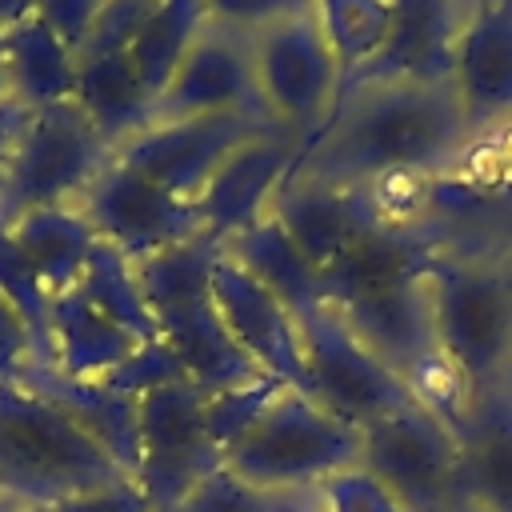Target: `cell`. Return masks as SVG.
<instances>
[{"label": "cell", "mask_w": 512, "mask_h": 512, "mask_svg": "<svg viewBox=\"0 0 512 512\" xmlns=\"http://www.w3.org/2000/svg\"><path fill=\"white\" fill-rule=\"evenodd\" d=\"M176 512H324L320 488H292V492H268L240 476H232L224 464L204 476Z\"/></svg>", "instance_id": "obj_28"}, {"label": "cell", "mask_w": 512, "mask_h": 512, "mask_svg": "<svg viewBox=\"0 0 512 512\" xmlns=\"http://www.w3.org/2000/svg\"><path fill=\"white\" fill-rule=\"evenodd\" d=\"M272 216L284 224L292 244L324 272L372 224L396 216V208L380 188H348V184L284 176L272 200Z\"/></svg>", "instance_id": "obj_17"}, {"label": "cell", "mask_w": 512, "mask_h": 512, "mask_svg": "<svg viewBox=\"0 0 512 512\" xmlns=\"http://www.w3.org/2000/svg\"><path fill=\"white\" fill-rule=\"evenodd\" d=\"M360 464V428L320 408L300 388H280L256 420L224 448V468L256 488H320Z\"/></svg>", "instance_id": "obj_6"}, {"label": "cell", "mask_w": 512, "mask_h": 512, "mask_svg": "<svg viewBox=\"0 0 512 512\" xmlns=\"http://www.w3.org/2000/svg\"><path fill=\"white\" fill-rule=\"evenodd\" d=\"M424 292L436 352L464 396L512 384V240H448Z\"/></svg>", "instance_id": "obj_2"}, {"label": "cell", "mask_w": 512, "mask_h": 512, "mask_svg": "<svg viewBox=\"0 0 512 512\" xmlns=\"http://www.w3.org/2000/svg\"><path fill=\"white\" fill-rule=\"evenodd\" d=\"M152 340L160 336L132 260L100 240L80 280L48 300L52 372L68 380H108Z\"/></svg>", "instance_id": "obj_5"}, {"label": "cell", "mask_w": 512, "mask_h": 512, "mask_svg": "<svg viewBox=\"0 0 512 512\" xmlns=\"http://www.w3.org/2000/svg\"><path fill=\"white\" fill-rule=\"evenodd\" d=\"M312 12L344 68V80H348L384 44L392 0H312Z\"/></svg>", "instance_id": "obj_27"}, {"label": "cell", "mask_w": 512, "mask_h": 512, "mask_svg": "<svg viewBox=\"0 0 512 512\" xmlns=\"http://www.w3.org/2000/svg\"><path fill=\"white\" fill-rule=\"evenodd\" d=\"M28 112H32V108H24L20 100H4V104H0V176H4L8 152H12V144H16V136H20L24 120H28Z\"/></svg>", "instance_id": "obj_35"}, {"label": "cell", "mask_w": 512, "mask_h": 512, "mask_svg": "<svg viewBox=\"0 0 512 512\" xmlns=\"http://www.w3.org/2000/svg\"><path fill=\"white\" fill-rule=\"evenodd\" d=\"M0 64L12 100L24 108H48L76 96V52L40 16H28L4 32Z\"/></svg>", "instance_id": "obj_25"}, {"label": "cell", "mask_w": 512, "mask_h": 512, "mask_svg": "<svg viewBox=\"0 0 512 512\" xmlns=\"http://www.w3.org/2000/svg\"><path fill=\"white\" fill-rule=\"evenodd\" d=\"M224 252L236 264H244L272 296H280L296 320L312 316L324 304L320 268L292 244V236L284 232V224L272 212L260 216L256 224L240 228L236 236H228L224 240Z\"/></svg>", "instance_id": "obj_22"}, {"label": "cell", "mask_w": 512, "mask_h": 512, "mask_svg": "<svg viewBox=\"0 0 512 512\" xmlns=\"http://www.w3.org/2000/svg\"><path fill=\"white\" fill-rule=\"evenodd\" d=\"M112 156V144L76 100L32 108L0 176V220H16L32 208L80 204Z\"/></svg>", "instance_id": "obj_7"}, {"label": "cell", "mask_w": 512, "mask_h": 512, "mask_svg": "<svg viewBox=\"0 0 512 512\" xmlns=\"http://www.w3.org/2000/svg\"><path fill=\"white\" fill-rule=\"evenodd\" d=\"M4 100H12V92H8V76H4V64H0V104Z\"/></svg>", "instance_id": "obj_37"}, {"label": "cell", "mask_w": 512, "mask_h": 512, "mask_svg": "<svg viewBox=\"0 0 512 512\" xmlns=\"http://www.w3.org/2000/svg\"><path fill=\"white\" fill-rule=\"evenodd\" d=\"M296 156H300V144L288 132H280V128L244 140L212 172V180L196 196L200 228L208 236H216V240H228L240 228H248L260 216H268L284 176L296 164Z\"/></svg>", "instance_id": "obj_19"}, {"label": "cell", "mask_w": 512, "mask_h": 512, "mask_svg": "<svg viewBox=\"0 0 512 512\" xmlns=\"http://www.w3.org/2000/svg\"><path fill=\"white\" fill-rule=\"evenodd\" d=\"M204 24H208L204 0H152L128 44V60L140 84L152 92V100H160V92L168 88L172 72L180 68L184 52L204 32Z\"/></svg>", "instance_id": "obj_26"}, {"label": "cell", "mask_w": 512, "mask_h": 512, "mask_svg": "<svg viewBox=\"0 0 512 512\" xmlns=\"http://www.w3.org/2000/svg\"><path fill=\"white\" fill-rule=\"evenodd\" d=\"M272 132L264 116H180V120H152L144 132L124 140L116 148V160L144 172L160 188H168L180 200H192L204 192L212 172L252 136Z\"/></svg>", "instance_id": "obj_13"}, {"label": "cell", "mask_w": 512, "mask_h": 512, "mask_svg": "<svg viewBox=\"0 0 512 512\" xmlns=\"http://www.w3.org/2000/svg\"><path fill=\"white\" fill-rule=\"evenodd\" d=\"M108 0H36V16L72 48L80 52L84 40L92 36L96 20L104 16Z\"/></svg>", "instance_id": "obj_32"}, {"label": "cell", "mask_w": 512, "mask_h": 512, "mask_svg": "<svg viewBox=\"0 0 512 512\" xmlns=\"http://www.w3.org/2000/svg\"><path fill=\"white\" fill-rule=\"evenodd\" d=\"M224 256V240L200 232L136 268L140 296L156 320L160 344L180 360L184 376L204 392H232L264 380L256 360L232 340L212 300V268Z\"/></svg>", "instance_id": "obj_3"}, {"label": "cell", "mask_w": 512, "mask_h": 512, "mask_svg": "<svg viewBox=\"0 0 512 512\" xmlns=\"http://www.w3.org/2000/svg\"><path fill=\"white\" fill-rule=\"evenodd\" d=\"M320 496H324V512H404L388 496V488L360 464L328 476L320 484Z\"/></svg>", "instance_id": "obj_29"}, {"label": "cell", "mask_w": 512, "mask_h": 512, "mask_svg": "<svg viewBox=\"0 0 512 512\" xmlns=\"http://www.w3.org/2000/svg\"><path fill=\"white\" fill-rule=\"evenodd\" d=\"M112 480L132 476L80 420L28 384H0V492L16 508H52Z\"/></svg>", "instance_id": "obj_4"}, {"label": "cell", "mask_w": 512, "mask_h": 512, "mask_svg": "<svg viewBox=\"0 0 512 512\" xmlns=\"http://www.w3.org/2000/svg\"><path fill=\"white\" fill-rule=\"evenodd\" d=\"M480 152L452 80H368L340 92L328 124L300 148L288 176L348 188H400L452 176Z\"/></svg>", "instance_id": "obj_1"}, {"label": "cell", "mask_w": 512, "mask_h": 512, "mask_svg": "<svg viewBox=\"0 0 512 512\" xmlns=\"http://www.w3.org/2000/svg\"><path fill=\"white\" fill-rule=\"evenodd\" d=\"M212 300L232 332V340L256 360V368L288 388L308 384L304 376V336L300 320L288 312L280 296H272L244 264H236L228 252L212 268Z\"/></svg>", "instance_id": "obj_16"}, {"label": "cell", "mask_w": 512, "mask_h": 512, "mask_svg": "<svg viewBox=\"0 0 512 512\" xmlns=\"http://www.w3.org/2000/svg\"><path fill=\"white\" fill-rule=\"evenodd\" d=\"M264 116L252 68V36L208 20L156 100V120L180 116ZM268 120V116H264ZM272 124V120H268Z\"/></svg>", "instance_id": "obj_15"}, {"label": "cell", "mask_w": 512, "mask_h": 512, "mask_svg": "<svg viewBox=\"0 0 512 512\" xmlns=\"http://www.w3.org/2000/svg\"><path fill=\"white\" fill-rule=\"evenodd\" d=\"M0 44H4V32H0Z\"/></svg>", "instance_id": "obj_40"}, {"label": "cell", "mask_w": 512, "mask_h": 512, "mask_svg": "<svg viewBox=\"0 0 512 512\" xmlns=\"http://www.w3.org/2000/svg\"><path fill=\"white\" fill-rule=\"evenodd\" d=\"M16 384L36 388L40 396L56 400L72 420H80L132 476L136 472V396L116 392L104 380H68L52 368H28Z\"/></svg>", "instance_id": "obj_24"}, {"label": "cell", "mask_w": 512, "mask_h": 512, "mask_svg": "<svg viewBox=\"0 0 512 512\" xmlns=\"http://www.w3.org/2000/svg\"><path fill=\"white\" fill-rule=\"evenodd\" d=\"M12 512H52V508H44V504H20V508H12Z\"/></svg>", "instance_id": "obj_38"}, {"label": "cell", "mask_w": 512, "mask_h": 512, "mask_svg": "<svg viewBox=\"0 0 512 512\" xmlns=\"http://www.w3.org/2000/svg\"><path fill=\"white\" fill-rule=\"evenodd\" d=\"M456 440L468 512H512V384L472 396Z\"/></svg>", "instance_id": "obj_20"}, {"label": "cell", "mask_w": 512, "mask_h": 512, "mask_svg": "<svg viewBox=\"0 0 512 512\" xmlns=\"http://www.w3.org/2000/svg\"><path fill=\"white\" fill-rule=\"evenodd\" d=\"M4 224H8V236L24 260V268L44 288L48 300L80 280L92 248L100 244L92 224L84 220V212L76 204L32 208V212H20L16 220H4Z\"/></svg>", "instance_id": "obj_21"}, {"label": "cell", "mask_w": 512, "mask_h": 512, "mask_svg": "<svg viewBox=\"0 0 512 512\" xmlns=\"http://www.w3.org/2000/svg\"><path fill=\"white\" fill-rule=\"evenodd\" d=\"M204 8H208V20L252 36L268 24H276V20L312 12V0H204Z\"/></svg>", "instance_id": "obj_30"}, {"label": "cell", "mask_w": 512, "mask_h": 512, "mask_svg": "<svg viewBox=\"0 0 512 512\" xmlns=\"http://www.w3.org/2000/svg\"><path fill=\"white\" fill-rule=\"evenodd\" d=\"M4 508H12V500H8L4 492H0V512H4Z\"/></svg>", "instance_id": "obj_39"}, {"label": "cell", "mask_w": 512, "mask_h": 512, "mask_svg": "<svg viewBox=\"0 0 512 512\" xmlns=\"http://www.w3.org/2000/svg\"><path fill=\"white\" fill-rule=\"evenodd\" d=\"M148 8H152V0H108L104 16L96 20V28L84 40V48L76 52V60L104 56V52H128V44H132V36H136V28H140Z\"/></svg>", "instance_id": "obj_31"}, {"label": "cell", "mask_w": 512, "mask_h": 512, "mask_svg": "<svg viewBox=\"0 0 512 512\" xmlns=\"http://www.w3.org/2000/svg\"><path fill=\"white\" fill-rule=\"evenodd\" d=\"M468 4L472 0H392L384 44L364 68H356L344 80V88L368 80H416V84L452 80V60Z\"/></svg>", "instance_id": "obj_18"}, {"label": "cell", "mask_w": 512, "mask_h": 512, "mask_svg": "<svg viewBox=\"0 0 512 512\" xmlns=\"http://www.w3.org/2000/svg\"><path fill=\"white\" fill-rule=\"evenodd\" d=\"M208 396L196 380L176 376L136 396V488L152 512H176L180 500L212 476L224 456L208 428Z\"/></svg>", "instance_id": "obj_9"}, {"label": "cell", "mask_w": 512, "mask_h": 512, "mask_svg": "<svg viewBox=\"0 0 512 512\" xmlns=\"http://www.w3.org/2000/svg\"><path fill=\"white\" fill-rule=\"evenodd\" d=\"M32 364V336L20 312L0 296V384H16Z\"/></svg>", "instance_id": "obj_34"}, {"label": "cell", "mask_w": 512, "mask_h": 512, "mask_svg": "<svg viewBox=\"0 0 512 512\" xmlns=\"http://www.w3.org/2000/svg\"><path fill=\"white\" fill-rule=\"evenodd\" d=\"M84 220L92 224L96 240L128 256L132 264L160 256L192 236H200V212L192 200L172 196L144 172L128 168L112 156V164L88 184V192L76 204Z\"/></svg>", "instance_id": "obj_12"}, {"label": "cell", "mask_w": 512, "mask_h": 512, "mask_svg": "<svg viewBox=\"0 0 512 512\" xmlns=\"http://www.w3.org/2000/svg\"><path fill=\"white\" fill-rule=\"evenodd\" d=\"M84 116L96 124V132L112 144V152L144 132L156 120V100L140 84L128 52H104L76 60V96Z\"/></svg>", "instance_id": "obj_23"}, {"label": "cell", "mask_w": 512, "mask_h": 512, "mask_svg": "<svg viewBox=\"0 0 512 512\" xmlns=\"http://www.w3.org/2000/svg\"><path fill=\"white\" fill-rule=\"evenodd\" d=\"M360 468L372 472L404 512H468L456 428L424 400L360 428Z\"/></svg>", "instance_id": "obj_8"}, {"label": "cell", "mask_w": 512, "mask_h": 512, "mask_svg": "<svg viewBox=\"0 0 512 512\" xmlns=\"http://www.w3.org/2000/svg\"><path fill=\"white\" fill-rule=\"evenodd\" d=\"M52 512H152V508L144 492L136 488V480H112V484H96V488H84L52 504Z\"/></svg>", "instance_id": "obj_33"}, {"label": "cell", "mask_w": 512, "mask_h": 512, "mask_svg": "<svg viewBox=\"0 0 512 512\" xmlns=\"http://www.w3.org/2000/svg\"><path fill=\"white\" fill-rule=\"evenodd\" d=\"M452 92L480 148L512 136V0H472L456 60Z\"/></svg>", "instance_id": "obj_14"}, {"label": "cell", "mask_w": 512, "mask_h": 512, "mask_svg": "<svg viewBox=\"0 0 512 512\" xmlns=\"http://www.w3.org/2000/svg\"><path fill=\"white\" fill-rule=\"evenodd\" d=\"M300 336H304V376H308L304 392L344 424L364 428L384 412L420 400L368 344L356 340V332L328 300L300 320Z\"/></svg>", "instance_id": "obj_11"}, {"label": "cell", "mask_w": 512, "mask_h": 512, "mask_svg": "<svg viewBox=\"0 0 512 512\" xmlns=\"http://www.w3.org/2000/svg\"><path fill=\"white\" fill-rule=\"evenodd\" d=\"M252 68L264 116L304 148L328 124L344 88V68L316 12H300L252 32Z\"/></svg>", "instance_id": "obj_10"}, {"label": "cell", "mask_w": 512, "mask_h": 512, "mask_svg": "<svg viewBox=\"0 0 512 512\" xmlns=\"http://www.w3.org/2000/svg\"><path fill=\"white\" fill-rule=\"evenodd\" d=\"M12 508H16V504H12ZM12 508H4V512H12Z\"/></svg>", "instance_id": "obj_41"}, {"label": "cell", "mask_w": 512, "mask_h": 512, "mask_svg": "<svg viewBox=\"0 0 512 512\" xmlns=\"http://www.w3.org/2000/svg\"><path fill=\"white\" fill-rule=\"evenodd\" d=\"M28 16H36V0H0V32L24 24Z\"/></svg>", "instance_id": "obj_36"}]
</instances>
